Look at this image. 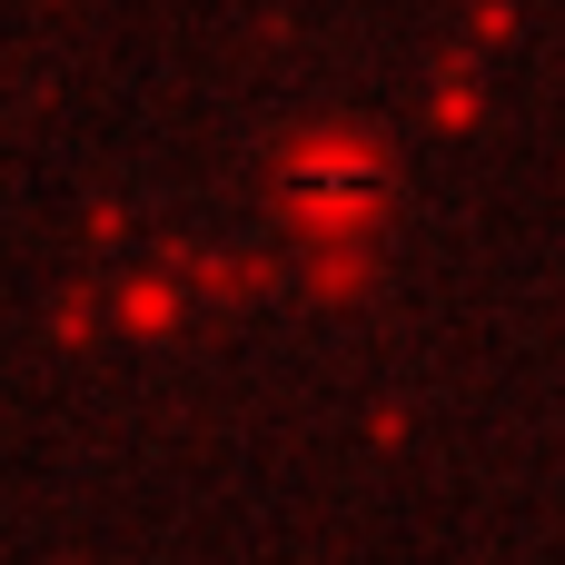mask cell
Wrapping results in <instances>:
<instances>
[{"label": "cell", "mask_w": 565, "mask_h": 565, "mask_svg": "<svg viewBox=\"0 0 565 565\" xmlns=\"http://www.w3.org/2000/svg\"><path fill=\"white\" fill-rule=\"evenodd\" d=\"M278 189H288V209H298L308 228L348 238V228H367V218L387 209V159H377L367 139H298V149L278 159Z\"/></svg>", "instance_id": "6da1fadb"}]
</instances>
